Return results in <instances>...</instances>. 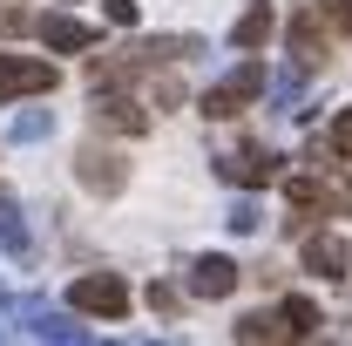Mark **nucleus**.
<instances>
[{"instance_id": "6e6552de", "label": "nucleus", "mask_w": 352, "mask_h": 346, "mask_svg": "<svg viewBox=\"0 0 352 346\" xmlns=\"http://www.w3.org/2000/svg\"><path fill=\"white\" fill-rule=\"evenodd\" d=\"M95 130H109V136H142L149 130V109L135 102V95H116V88H95Z\"/></svg>"}, {"instance_id": "f3484780", "label": "nucleus", "mask_w": 352, "mask_h": 346, "mask_svg": "<svg viewBox=\"0 0 352 346\" xmlns=\"http://www.w3.org/2000/svg\"><path fill=\"white\" fill-rule=\"evenodd\" d=\"M0 245H7V252H14V258H21V252H28V224H21V204H14V197H7V190H0Z\"/></svg>"}, {"instance_id": "dca6fc26", "label": "nucleus", "mask_w": 352, "mask_h": 346, "mask_svg": "<svg viewBox=\"0 0 352 346\" xmlns=\"http://www.w3.org/2000/svg\"><path fill=\"white\" fill-rule=\"evenodd\" d=\"M230 340H244V346H264V340H285V326H278V312H244V319L230 326Z\"/></svg>"}, {"instance_id": "f257e3e1", "label": "nucleus", "mask_w": 352, "mask_h": 346, "mask_svg": "<svg viewBox=\"0 0 352 346\" xmlns=\"http://www.w3.org/2000/svg\"><path fill=\"white\" fill-rule=\"evenodd\" d=\"M68 305L88 312V319H129V278H116V272H82V278L68 285Z\"/></svg>"}, {"instance_id": "0eeeda50", "label": "nucleus", "mask_w": 352, "mask_h": 346, "mask_svg": "<svg viewBox=\"0 0 352 346\" xmlns=\"http://www.w3.org/2000/svg\"><path fill=\"white\" fill-rule=\"evenodd\" d=\"M298 265H305L311 278H346V265H352V245L339 238V231H318V224H311L305 238H298Z\"/></svg>"}, {"instance_id": "f8f14e48", "label": "nucleus", "mask_w": 352, "mask_h": 346, "mask_svg": "<svg viewBox=\"0 0 352 346\" xmlns=\"http://www.w3.org/2000/svg\"><path fill=\"white\" fill-rule=\"evenodd\" d=\"M34 34H41L54 54H82V48H95V28H88V21H75V14H47Z\"/></svg>"}, {"instance_id": "393cba45", "label": "nucleus", "mask_w": 352, "mask_h": 346, "mask_svg": "<svg viewBox=\"0 0 352 346\" xmlns=\"http://www.w3.org/2000/svg\"><path fill=\"white\" fill-rule=\"evenodd\" d=\"M332 197H339V204H346V211H352V156H346V176L332 183Z\"/></svg>"}, {"instance_id": "a211bd4d", "label": "nucleus", "mask_w": 352, "mask_h": 346, "mask_svg": "<svg viewBox=\"0 0 352 346\" xmlns=\"http://www.w3.org/2000/svg\"><path fill=\"white\" fill-rule=\"evenodd\" d=\"M271 95H278V116H298V102H305V75H292V68H285V75L271 82Z\"/></svg>"}, {"instance_id": "412c9836", "label": "nucleus", "mask_w": 352, "mask_h": 346, "mask_svg": "<svg viewBox=\"0 0 352 346\" xmlns=\"http://www.w3.org/2000/svg\"><path fill=\"white\" fill-rule=\"evenodd\" d=\"M0 28H7V34H28V28H41V21H34V14H21V7H7V14H0Z\"/></svg>"}, {"instance_id": "2eb2a0df", "label": "nucleus", "mask_w": 352, "mask_h": 346, "mask_svg": "<svg viewBox=\"0 0 352 346\" xmlns=\"http://www.w3.org/2000/svg\"><path fill=\"white\" fill-rule=\"evenodd\" d=\"M47 136H54V116H47V109H14L7 143H47Z\"/></svg>"}, {"instance_id": "a878e982", "label": "nucleus", "mask_w": 352, "mask_h": 346, "mask_svg": "<svg viewBox=\"0 0 352 346\" xmlns=\"http://www.w3.org/2000/svg\"><path fill=\"white\" fill-rule=\"evenodd\" d=\"M325 7H332V21H339V28L352 34V0H325Z\"/></svg>"}, {"instance_id": "f03ea898", "label": "nucleus", "mask_w": 352, "mask_h": 346, "mask_svg": "<svg viewBox=\"0 0 352 346\" xmlns=\"http://www.w3.org/2000/svg\"><path fill=\"white\" fill-rule=\"evenodd\" d=\"M258 88H264V61H258V54H244V61H237V68L204 95V116H210V123H230L237 109H251V95H258Z\"/></svg>"}, {"instance_id": "7ed1b4c3", "label": "nucleus", "mask_w": 352, "mask_h": 346, "mask_svg": "<svg viewBox=\"0 0 352 346\" xmlns=\"http://www.w3.org/2000/svg\"><path fill=\"white\" fill-rule=\"evenodd\" d=\"M332 28H339V21H332V7H298V14H292V28H285V41H292V54H298L305 68H318V61L332 54Z\"/></svg>"}, {"instance_id": "9b49d317", "label": "nucleus", "mask_w": 352, "mask_h": 346, "mask_svg": "<svg viewBox=\"0 0 352 346\" xmlns=\"http://www.w3.org/2000/svg\"><path fill=\"white\" fill-rule=\"evenodd\" d=\"M278 34V14H271V0H251L244 14H237V28H230V41H237V54H258L264 41Z\"/></svg>"}, {"instance_id": "423d86ee", "label": "nucleus", "mask_w": 352, "mask_h": 346, "mask_svg": "<svg viewBox=\"0 0 352 346\" xmlns=\"http://www.w3.org/2000/svg\"><path fill=\"white\" fill-rule=\"evenodd\" d=\"M278 150H264V143H237V150H223L217 156V176L223 183H244V190H258V183H271L278 176Z\"/></svg>"}, {"instance_id": "9d476101", "label": "nucleus", "mask_w": 352, "mask_h": 346, "mask_svg": "<svg viewBox=\"0 0 352 346\" xmlns=\"http://www.w3.org/2000/svg\"><path fill=\"white\" fill-rule=\"evenodd\" d=\"M237 278H244V272H237V258H223V252H204V258L190 265V292H197V299H230Z\"/></svg>"}, {"instance_id": "b1692460", "label": "nucleus", "mask_w": 352, "mask_h": 346, "mask_svg": "<svg viewBox=\"0 0 352 346\" xmlns=\"http://www.w3.org/2000/svg\"><path fill=\"white\" fill-rule=\"evenodd\" d=\"M156 95H163V109H176V102H183V82H176V75H163V82H156Z\"/></svg>"}, {"instance_id": "4468645a", "label": "nucleus", "mask_w": 352, "mask_h": 346, "mask_svg": "<svg viewBox=\"0 0 352 346\" xmlns=\"http://www.w3.org/2000/svg\"><path fill=\"white\" fill-rule=\"evenodd\" d=\"M278 326H285V340H311V333H318V305L311 299H285L278 305Z\"/></svg>"}, {"instance_id": "aec40b11", "label": "nucleus", "mask_w": 352, "mask_h": 346, "mask_svg": "<svg viewBox=\"0 0 352 346\" xmlns=\"http://www.w3.org/2000/svg\"><path fill=\"white\" fill-rule=\"evenodd\" d=\"M332 150H339V156H352V109H339V116H332Z\"/></svg>"}, {"instance_id": "6ab92c4d", "label": "nucleus", "mask_w": 352, "mask_h": 346, "mask_svg": "<svg viewBox=\"0 0 352 346\" xmlns=\"http://www.w3.org/2000/svg\"><path fill=\"white\" fill-rule=\"evenodd\" d=\"M223 224H230L237 238H251V231H258V224H264V211H258V204H251V197H237V204H230V217H223Z\"/></svg>"}, {"instance_id": "ddd939ff", "label": "nucleus", "mask_w": 352, "mask_h": 346, "mask_svg": "<svg viewBox=\"0 0 352 346\" xmlns=\"http://www.w3.org/2000/svg\"><path fill=\"white\" fill-rule=\"evenodd\" d=\"M28 333H34V340H54V346L88 340V326H75L68 312H41V305H28Z\"/></svg>"}, {"instance_id": "4be33fe9", "label": "nucleus", "mask_w": 352, "mask_h": 346, "mask_svg": "<svg viewBox=\"0 0 352 346\" xmlns=\"http://www.w3.org/2000/svg\"><path fill=\"white\" fill-rule=\"evenodd\" d=\"M102 7H109V21H116V28H135V0H102Z\"/></svg>"}, {"instance_id": "1a4fd4ad", "label": "nucleus", "mask_w": 352, "mask_h": 346, "mask_svg": "<svg viewBox=\"0 0 352 346\" xmlns=\"http://www.w3.org/2000/svg\"><path fill=\"white\" fill-rule=\"evenodd\" d=\"M285 197H292V211H285V231H298V238L318 224V211H332V204H339V197H332L325 183H311V176H292V183H285Z\"/></svg>"}, {"instance_id": "20e7f679", "label": "nucleus", "mask_w": 352, "mask_h": 346, "mask_svg": "<svg viewBox=\"0 0 352 346\" xmlns=\"http://www.w3.org/2000/svg\"><path fill=\"white\" fill-rule=\"evenodd\" d=\"M61 82L54 61H34V54H0V102H21V95H47Z\"/></svg>"}, {"instance_id": "5701e85b", "label": "nucleus", "mask_w": 352, "mask_h": 346, "mask_svg": "<svg viewBox=\"0 0 352 346\" xmlns=\"http://www.w3.org/2000/svg\"><path fill=\"white\" fill-rule=\"evenodd\" d=\"M149 305L156 312H176V285H149Z\"/></svg>"}, {"instance_id": "39448f33", "label": "nucleus", "mask_w": 352, "mask_h": 346, "mask_svg": "<svg viewBox=\"0 0 352 346\" xmlns=\"http://www.w3.org/2000/svg\"><path fill=\"white\" fill-rule=\"evenodd\" d=\"M75 183L95 190V197H116V190L129 183V163H122L116 150H102V143H82V150H75Z\"/></svg>"}]
</instances>
